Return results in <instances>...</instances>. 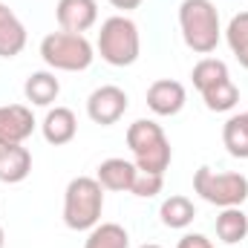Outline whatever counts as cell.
Masks as SVG:
<instances>
[{
    "label": "cell",
    "instance_id": "cell-11",
    "mask_svg": "<svg viewBox=\"0 0 248 248\" xmlns=\"http://www.w3.org/2000/svg\"><path fill=\"white\" fill-rule=\"evenodd\" d=\"M23 49H26V26L6 3H0V58H15Z\"/></svg>",
    "mask_w": 248,
    "mask_h": 248
},
{
    "label": "cell",
    "instance_id": "cell-22",
    "mask_svg": "<svg viewBox=\"0 0 248 248\" xmlns=\"http://www.w3.org/2000/svg\"><path fill=\"white\" fill-rule=\"evenodd\" d=\"M225 41L234 52V58L240 61V66L248 69V12H240L228 20V29H225Z\"/></svg>",
    "mask_w": 248,
    "mask_h": 248
},
{
    "label": "cell",
    "instance_id": "cell-13",
    "mask_svg": "<svg viewBox=\"0 0 248 248\" xmlns=\"http://www.w3.org/2000/svg\"><path fill=\"white\" fill-rule=\"evenodd\" d=\"M32 173V153L23 144H3L0 147V182L17 185Z\"/></svg>",
    "mask_w": 248,
    "mask_h": 248
},
{
    "label": "cell",
    "instance_id": "cell-15",
    "mask_svg": "<svg viewBox=\"0 0 248 248\" xmlns=\"http://www.w3.org/2000/svg\"><path fill=\"white\" fill-rule=\"evenodd\" d=\"M23 95L32 107H49L61 95V81L55 78V72H46V69L32 72L23 84Z\"/></svg>",
    "mask_w": 248,
    "mask_h": 248
},
{
    "label": "cell",
    "instance_id": "cell-10",
    "mask_svg": "<svg viewBox=\"0 0 248 248\" xmlns=\"http://www.w3.org/2000/svg\"><path fill=\"white\" fill-rule=\"evenodd\" d=\"M55 17L63 32H78L84 35L98 23V3L95 0H58Z\"/></svg>",
    "mask_w": 248,
    "mask_h": 248
},
{
    "label": "cell",
    "instance_id": "cell-5",
    "mask_svg": "<svg viewBox=\"0 0 248 248\" xmlns=\"http://www.w3.org/2000/svg\"><path fill=\"white\" fill-rule=\"evenodd\" d=\"M41 58L49 69H61V72H84L90 69V63L95 58L93 44L87 41V35L78 32H49L41 41Z\"/></svg>",
    "mask_w": 248,
    "mask_h": 248
},
{
    "label": "cell",
    "instance_id": "cell-1",
    "mask_svg": "<svg viewBox=\"0 0 248 248\" xmlns=\"http://www.w3.org/2000/svg\"><path fill=\"white\" fill-rule=\"evenodd\" d=\"M179 29L185 46L196 55H211L219 46L222 26L214 0H182L179 3Z\"/></svg>",
    "mask_w": 248,
    "mask_h": 248
},
{
    "label": "cell",
    "instance_id": "cell-26",
    "mask_svg": "<svg viewBox=\"0 0 248 248\" xmlns=\"http://www.w3.org/2000/svg\"><path fill=\"white\" fill-rule=\"evenodd\" d=\"M6 246V234H3V225H0V248Z\"/></svg>",
    "mask_w": 248,
    "mask_h": 248
},
{
    "label": "cell",
    "instance_id": "cell-18",
    "mask_svg": "<svg viewBox=\"0 0 248 248\" xmlns=\"http://www.w3.org/2000/svg\"><path fill=\"white\" fill-rule=\"evenodd\" d=\"M222 144L234 159H248V110L222 124Z\"/></svg>",
    "mask_w": 248,
    "mask_h": 248
},
{
    "label": "cell",
    "instance_id": "cell-4",
    "mask_svg": "<svg viewBox=\"0 0 248 248\" xmlns=\"http://www.w3.org/2000/svg\"><path fill=\"white\" fill-rule=\"evenodd\" d=\"M101 61L110 66H130L139 61L141 52V38H139V26L127 17V15H113L101 23L98 32V44H95Z\"/></svg>",
    "mask_w": 248,
    "mask_h": 248
},
{
    "label": "cell",
    "instance_id": "cell-7",
    "mask_svg": "<svg viewBox=\"0 0 248 248\" xmlns=\"http://www.w3.org/2000/svg\"><path fill=\"white\" fill-rule=\"evenodd\" d=\"M127 107H130V98L116 84H104V87L93 90L90 98H87V116L95 124H101V127L116 124L127 113Z\"/></svg>",
    "mask_w": 248,
    "mask_h": 248
},
{
    "label": "cell",
    "instance_id": "cell-12",
    "mask_svg": "<svg viewBox=\"0 0 248 248\" xmlns=\"http://www.w3.org/2000/svg\"><path fill=\"white\" fill-rule=\"evenodd\" d=\"M136 162H127V159H119V156H113V159H104L101 165H98V170H95V179L101 182L104 190H116V193H130V187H133V179H136Z\"/></svg>",
    "mask_w": 248,
    "mask_h": 248
},
{
    "label": "cell",
    "instance_id": "cell-21",
    "mask_svg": "<svg viewBox=\"0 0 248 248\" xmlns=\"http://www.w3.org/2000/svg\"><path fill=\"white\" fill-rule=\"evenodd\" d=\"M190 78H193V87H196V90H199V95H202V93H205V90H211L214 84H219V81L231 78V72H228V63L219 61V58H202V61L193 63Z\"/></svg>",
    "mask_w": 248,
    "mask_h": 248
},
{
    "label": "cell",
    "instance_id": "cell-14",
    "mask_svg": "<svg viewBox=\"0 0 248 248\" xmlns=\"http://www.w3.org/2000/svg\"><path fill=\"white\" fill-rule=\"evenodd\" d=\"M41 130H44V139H46L49 144L61 147V144H69V141L75 139V133H78V119H75V113H72L69 107H55V110H49V113L44 116Z\"/></svg>",
    "mask_w": 248,
    "mask_h": 248
},
{
    "label": "cell",
    "instance_id": "cell-6",
    "mask_svg": "<svg viewBox=\"0 0 248 248\" xmlns=\"http://www.w3.org/2000/svg\"><path fill=\"white\" fill-rule=\"evenodd\" d=\"M193 190L217 208H240L248 199V176L234 173V170L217 173L205 165L193 173Z\"/></svg>",
    "mask_w": 248,
    "mask_h": 248
},
{
    "label": "cell",
    "instance_id": "cell-20",
    "mask_svg": "<svg viewBox=\"0 0 248 248\" xmlns=\"http://www.w3.org/2000/svg\"><path fill=\"white\" fill-rule=\"evenodd\" d=\"M202 101H205V107L211 113H228V110H234L240 104V87L231 78H225V81L214 84L211 90H205L202 93Z\"/></svg>",
    "mask_w": 248,
    "mask_h": 248
},
{
    "label": "cell",
    "instance_id": "cell-16",
    "mask_svg": "<svg viewBox=\"0 0 248 248\" xmlns=\"http://www.w3.org/2000/svg\"><path fill=\"white\" fill-rule=\"evenodd\" d=\"M159 217H162V225H165V228L182 231V228H187V225L193 222V217H196V208H193V202H190L187 196L176 193V196H168V199L162 202V208H159Z\"/></svg>",
    "mask_w": 248,
    "mask_h": 248
},
{
    "label": "cell",
    "instance_id": "cell-8",
    "mask_svg": "<svg viewBox=\"0 0 248 248\" xmlns=\"http://www.w3.org/2000/svg\"><path fill=\"white\" fill-rule=\"evenodd\" d=\"M35 116L26 104H3L0 107V147L3 144H23L35 133Z\"/></svg>",
    "mask_w": 248,
    "mask_h": 248
},
{
    "label": "cell",
    "instance_id": "cell-2",
    "mask_svg": "<svg viewBox=\"0 0 248 248\" xmlns=\"http://www.w3.org/2000/svg\"><path fill=\"white\" fill-rule=\"evenodd\" d=\"M104 187L95 176H75L63 190V222L72 231H93L101 222Z\"/></svg>",
    "mask_w": 248,
    "mask_h": 248
},
{
    "label": "cell",
    "instance_id": "cell-9",
    "mask_svg": "<svg viewBox=\"0 0 248 248\" xmlns=\"http://www.w3.org/2000/svg\"><path fill=\"white\" fill-rule=\"evenodd\" d=\"M185 101H187L185 84H179L173 78H159L147 87V107H150V113H156L162 119L182 113Z\"/></svg>",
    "mask_w": 248,
    "mask_h": 248
},
{
    "label": "cell",
    "instance_id": "cell-19",
    "mask_svg": "<svg viewBox=\"0 0 248 248\" xmlns=\"http://www.w3.org/2000/svg\"><path fill=\"white\" fill-rule=\"evenodd\" d=\"M84 248H130V234L119 222H98L87 234Z\"/></svg>",
    "mask_w": 248,
    "mask_h": 248
},
{
    "label": "cell",
    "instance_id": "cell-17",
    "mask_svg": "<svg viewBox=\"0 0 248 248\" xmlns=\"http://www.w3.org/2000/svg\"><path fill=\"white\" fill-rule=\"evenodd\" d=\"M217 237L225 246H237L248 237V214L243 208H222V214L217 217Z\"/></svg>",
    "mask_w": 248,
    "mask_h": 248
},
{
    "label": "cell",
    "instance_id": "cell-3",
    "mask_svg": "<svg viewBox=\"0 0 248 248\" xmlns=\"http://www.w3.org/2000/svg\"><path fill=\"white\" fill-rule=\"evenodd\" d=\"M127 147L133 150L136 168L144 173H162L170 168L173 150L170 141L162 130V124H156L153 119H139L127 127Z\"/></svg>",
    "mask_w": 248,
    "mask_h": 248
},
{
    "label": "cell",
    "instance_id": "cell-27",
    "mask_svg": "<svg viewBox=\"0 0 248 248\" xmlns=\"http://www.w3.org/2000/svg\"><path fill=\"white\" fill-rule=\"evenodd\" d=\"M139 248H162V246H156V243H144V246H139Z\"/></svg>",
    "mask_w": 248,
    "mask_h": 248
},
{
    "label": "cell",
    "instance_id": "cell-24",
    "mask_svg": "<svg viewBox=\"0 0 248 248\" xmlns=\"http://www.w3.org/2000/svg\"><path fill=\"white\" fill-rule=\"evenodd\" d=\"M176 248H214V246H211V240H208L205 234H185V237L176 243Z\"/></svg>",
    "mask_w": 248,
    "mask_h": 248
},
{
    "label": "cell",
    "instance_id": "cell-23",
    "mask_svg": "<svg viewBox=\"0 0 248 248\" xmlns=\"http://www.w3.org/2000/svg\"><path fill=\"white\" fill-rule=\"evenodd\" d=\"M162 187H165V176H162V173H144V170H136V179H133L130 193L139 196V199H153L156 193H162Z\"/></svg>",
    "mask_w": 248,
    "mask_h": 248
},
{
    "label": "cell",
    "instance_id": "cell-25",
    "mask_svg": "<svg viewBox=\"0 0 248 248\" xmlns=\"http://www.w3.org/2000/svg\"><path fill=\"white\" fill-rule=\"evenodd\" d=\"M144 0H110V6H116V9H122V12H133V9H139Z\"/></svg>",
    "mask_w": 248,
    "mask_h": 248
}]
</instances>
